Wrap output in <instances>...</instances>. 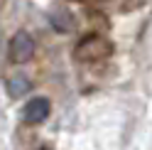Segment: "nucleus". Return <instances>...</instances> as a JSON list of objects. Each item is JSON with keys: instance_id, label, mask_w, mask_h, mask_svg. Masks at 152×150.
Segmentation results:
<instances>
[{"instance_id": "1", "label": "nucleus", "mask_w": 152, "mask_h": 150, "mask_svg": "<svg viewBox=\"0 0 152 150\" xmlns=\"http://www.w3.org/2000/svg\"><path fill=\"white\" fill-rule=\"evenodd\" d=\"M110 42L106 40V37H101V35H88V37H83V40L76 44V49H74V57L79 59V62H101V59H106L108 54H110Z\"/></svg>"}, {"instance_id": "6", "label": "nucleus", "mask_w": 152, "mask_h": 150, "mask_svg": "<svg viewBox=\"0 0 152 150\" xmlns=\"http://www.w3.org/2000/svg\"><path fill=\"white\" fill-rule=\"evenodd\" d=\"M3 3H5V0H0V10H3Z\"/></svg>"}, {"instance_id": "7", "label": "nucleus", "mask_w": 152, "mask_h": 150, "mask_svg": "<svg viewBox=\"0 0 152 150\" xmlns=\"http://www.w3.org/2000/svg\"><path fill=\"white\" fill-rule=\"evenodd\" d=\"M39 150H52V148H39Z\"/></svg>"}, {"instance_id": "4", "label": "nucleus", "mask_w": 152, "mask_h": 150, "mask_svg": "<svg viewBox=\"0 0 152 150\" xmlns=\"http://www.w3.org/2000/svg\"><path fill=\"white\" fill-rule=\"evenodd\" d=\"M49 22H52V27L56 32H71L74 25H76L74 15L66 10V7H54V10L49 12Z\"/></svg>"}, {"instance_id": "5", "label": "nucleus", "mask_w": 152, "mask_h": 150, "mask_svg": "<svg viewBox=\"0 0 152 150\" xmlns=\"http://www.w3.org/2000/svg\"><path fill=\"white\" fill-rule=\"evenodd\" d=\"M30 89V81H27L25 76H15V79H10V84H7V91H10V96H22V93Z\"/></svg>"}, {"instance_id": "3", "label": "nucleus", "mask_w": 152, "mask_h": 150, "mask_svg": "<svg viewBox=\"0 0 152 150\" xmlns=\"http://www.w3.org/2000/svg\"><path fill=\"white\" fill-rule=\"evenodd\" d=\"M49 108H52V104L44 96L30 99L25 104V108H22V118L27 121V123H42V121L49 116Z\"/></svg>"}, {"instance_id": "2", "label": "nucleus", "mask_w": 152, "mask_h": 150, "mask_svg": "<svg viewBox=\"0 0 152 150\" xmlns=\"http://www.w3.org/2000/svg\"><path fill=\"white\" fill-rule=\"evenodd\" d=\"M32 54H34V40L25 30L15 32V37L10 40V59L15 64H25L32 59Z\"/></svg>"}]
</instances>
